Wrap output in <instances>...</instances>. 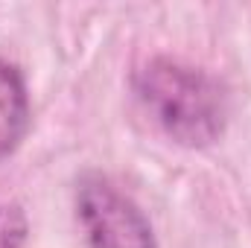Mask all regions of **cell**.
<instances>
[{"label":"cell","instance_id":"6da1fadb","mask_svg":"<svg viewBox=\"0 0 251 248\" xmlns=\"http://www.w3.org/2000/svg\"><path fill=\"white\" fill-rule=\"evenodd\" d=\"M134 94L149 120L181 146H210L225 131V91L199 67L158 56L134 73Z\"/></svg>","mask_w":251,"mask_h":248},{"label":"cell","instance_id":"7a4b0ae2","mask_svg":"<svg viewBox=\"0 0 251 248\" xmlns=\"http://www.w3.org/2000/svg\"><path fill=\"white\" fill-rule=\"evenodd\" d=\"M76 213L91 248H158L143 210L105 175H82Z\"/></svg>","mask_w":251,"mask_h":248},{"label":"cell","instance_id":"3957f363","mask_svg":"<svg viewBox=\"0 0 251 248\" xmlns=\"http://www.w3.org/2000/svg\"><path fill=\"white\" fill-rule=\"evenodd\" d=\"M29 131V97L15 64L0 62V161L9 158Z\"/></svg>","mask_w":251,"mask_h":248},{"label":"cell","instance_id":"277c9868","mask_svg":"<svg viewBox=\"0 0 251 248\" xmlns=\"http://www.w3.org/2000/svg\"><path fill=\"white\" fill-rule=\"evenodd\" d=\"M29 222L18 204H0V248H21L26 243Z\"/></svg>","mask_w":251,"mask_h":248}]
</instances>
